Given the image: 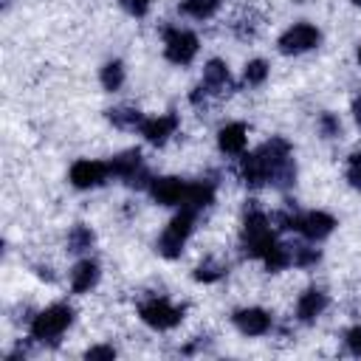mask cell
<instances>
[{
    "instance_id": "obj_1",
    "label": "cell",
    "mask_w": 361,
    "mask_h": 361,
    "mask_svg": "<svg viewBox=\"0 0 361 361\" xmlns=\"http://www.w3.org/2000/svg\"><path fill=\"white\" fill-rule=\"evenodd\" d=\"M243 245H245V254L248 257H265L276 245V240L271 234V226H268V217L262 212H248L245 214Z\"/></svg>"
},
{
    "instance_id": "obj_2",
    "label": "cell",
    "mask_w": 361,
    "mask_h": 361,
    "mask_svg": "<svg viewBox=\"0 0 361 361\" xmlns=\"http://www.w3.org/2000/svg\"><path fill=\"white\" fill-rule=\"evenodd\" d=\"M73 322V310L68 305H51L45 307L39 316H34L31 322V336L37 341H54L56 336H62L68 330V324Z\"/></svg>"
},
{
    "instance_id": "obj_3",
    "label": "cell",
    "mask_w": 361,
    "mask_h": 361,
    "mask_svg": "<svg viewBox=\"0 0 361 361\" xmlns=\"http://www.w3.org/2000/svg\"><path fill=\"white\" fill-rule=\"evenodd\" d=\"M192 226H195V209H186L183 206V212L180 214H175L172 220H169V226L164 228V234H161V240H158V251L164 254V257H178L180 254V248H183V243H186V237L192 234Z\"/></svg>"
},
{
    "instance_id": "obj_4",
    "label": "cell",
    "mask_w": 361,
    "mask_h": 361,
    "mask_svg": "<svg viewBox=\"0 0 361 361\" xmlns=\"http://www.w3.org/2000/svg\"><path fill=\"white\" fill-rule=\"evenodd\" d=\"M141 319L149 324V327H158V330H169L175 327L180 319H183V310L169 305L166 299H149L141 305Z\"/></svg>"
},
{
    "instance_id": "obj_5",
    "label": "cell",
    "mask_w": 361,
    "mask_h": 361,
    "mask_svg": "<svg viewBox=\"0 0 361 361\" xmlns=\"http://www.w3.org/2000/svg\"><path fill=\"white\" fill-rule=\"evenodd\" d=\"M313 45H319V31L313 25H307V23L290 25L279 37V51L282 54H302V51H310Z\"/></svg>"
},
{
    "instance_id": "obj_6",
    "label": "cell",
    "mask_w": 361,
    "mask_h": 361,
    "mask_svg": "<svg viewBox=\"0 0 361 361\" xmlns=\"http://www.w3.org/2000/svg\"><path fill=\"white\" fill-rule=\"evenodd\" d=\"M197 54V37L192 31L183 28H169L166 31V56L178 65L192 62V56Z\"/></svg>"
},
{
    "instance_id": "obj_7",
    "label": "cell",
    "mask_w": 361,
    "mask_h": 361,
    "mask_svg": "<svg viewBox=\"0 0 361 361\" xmlns=\"http://www.w3.org/2000/svg\"><path fill=\"white\" fill-rule=\"evenodd\" d=\"M110 175V164H102V161H76L71 166V183L76 189H90V186H99L104 178Z\"/></svg>"
},
{
    "instance_id": "obj_8",
    "label": "cell",
    "mask_w": 361,
    "mask_h": 361,
    "mask_svg": "<svg viewBox=\"0 0 361 361\" xmlns=\"http://www.w3.org/2000/svg\"><path fill=\"white\" fill-rule=\"evenodd\" d=\"M149 189H152V197H155L158 203H164V206H175V203H183L189 183L180 180V178H155Z\"/></svg>"
},
{
    "instance_id": "obj_9",
    "label": "cell",
    "mask_w": 361,
    "mask_h": 361,
    "mask_svg": "<svg viewBox=\"0 0 361 361\" xmlns=\"http://www.w3.org/2000/svg\"><path fill=\"white\" fill-rule=\"evenodd\" d=\"M234 324L245 336H262L271 327V316L262 307H243V310L234 313Z\"/></svg>"
},
{
    "instance_id": "obj_10",
    "label": "cell",
    "mask_w": 361,
    "mask_h": 361,
    "mask_svg": "<svg viewBox=\"0 0 361 361\" xmlns=\"http://www.w3.org/2000/svg\"><path fill=\"white\" fill-rule=\"evenodd\" d=\"M336 228V220L327 214V212H307L305 217H299V231L307 237V240H324L330 231Z\"/></svg>"
},
{
    "instance_id": "obj_11",
    "label": "cell",
    "mask_w": 361,
    "mask_h": 361,
    "mask_svg": "<svg viewBox=\"0 0 361 361\" xmlns=\"http://www.w3.org/2000/svg\"><path fill=\"white\" fill-rule=\"evenodd\" d=\"M175 127H178V118H175L172 113H166V116L147 118V121L141 124V135H144L149 144H164V141L175 133Z\"/></svg>"
},
{
    "instance_id": "obj_12",
    "label": "cell",
    "mask_w": 361,
    "mask_h": 361,
    "mask_svg": "<svg viewBox=\"0 0 361 361\" xmlns=\"http://www.w3.org/2000/svg\"><path fill=\"white\" fill-rule=\"evenodd\" d=\"M240 178L248 186H262L268 180V161L262 158V152L243 155V161H240Z\"/></svg>"
},
{
    "instance_id": "obj_13",
    "label": "cell",
    "mask_w": 361,
    "mask_h": 361,
    "mask_svg": "<svg viewBox=\"0 0 361 361\" xmlns=\"http://www.w3.org/2000/svg\"><path fill=\"white\" fill-rule=\"evenodd\" d=\"M324 307H327V296H324L322 290L310 288V290H305V293L299 296V302H296V316H299L302 322H313Z\"/></svg>"
},
{
    "instance_id": "obj_14",
    "label": "cell",
    "mask_w": 361,
    "mask_h": 361,
    "mask_svg": "<svg viewBox=\"0 0 361 361\" xmlns=\"http://www.w3.org/2000/svg\"><path fill=\"white\" fill-rule=\"evenodd\" d=\"M203 82H206V90H214V93H226L231 87V76H228V68L226 62L220 59H212L203 71Z\"/></svg>"
},
{
    "instance_id": "obj_15",
    "label": "cell",
    "mask_w": 361,
    "mask_h": 361,
    "mask_svg": "<svg viewBox=\"0 0 361 361\" xmlns=\"http://www.w3.org/2000/svg\"><path fill=\"white\" fill-rule=\"evenodd\" d=\"M96 279H99V265H96L93 259H82V262L73 268V274H71V285H73L76 293L90 290V288L96 285Z\"/></svg>"
},
{
    "instance_id": "obj_16",
    "label": "cell",
    "mask_w": 361,
    "mask_h": 361,
    "mask_svg": "<svg viewBox=\"0 0 361 361\" xmlns=\"http://www.w3.org/2000/svg\"><path fill=\"white\" fill-rule=\"evenodd\" d=\"M217 144H220V149L228 152V155L243 152V147H245V127H243V124H226V127L220 130V135H217Z\"/></svg>"
},
{
    "instance_id": "obj_17",
    "label": "cell",
    "mask_w": 361,
    "mask_h": 361,
    "mask_svg": "<svg viewBox=\"0 0 361 361\" xmlns=\"http://www.w3.org/2000/svg\"><path fill=\"white\" fill-rule=\"evenodd\" d=\"M138 169H141V152L138 149H127V152H121L110 161V175H118V178H127V180Z\"/></svg>"
},
{
    "instance_id": "obj_18",
    "label": "cell",
    "mask_w": 361,
    "mask_h": 361,
    "mask_svg": "<svg viewBox=\"0 0 361 361\" xmlns=\"http://www.w3.org/2000/svg\"><path fill=\"white\" fill-rule=\"evenodd\" d=\"M212 197H214V186H212V183H206V180H200V183H189L186 197H183V206L197 212V209L209 206V203H212Z\"/></svg>"
},
{
    "instance_id": "obj_19",
    "label": "cell",
    "mask_w": 361,
    "mask_h": 361,
    "mask_svg": "<svg viewBox=\"0 0 361 361\" xmlns=\"http://www.w3.org/2000/svg\"><path fill=\"white\" fill-rule=\"evenodd\" d=\"M107 118H110L116 127H121V130H135V127L144 124V118H141V113H138L135 107H113V110L107 113Z\"/></svg>"
},
{
    "instance_id": "obj_20",
    "label": "cell",
    "mask_w": 361,
    "mask_h": 361,
    "mask_svg": "<svg viewBox=\"0 0 361 361\" xmlns=\"http://www.w3.org/2000/svg\"><path fill=\"white\" fill-rule=\"evenodd\" d=\"M262 259H265L268 271H279V268H285L288 262H293V251H290V245H274Z\"/></svg>"
},
{
    "instance_id": "obj_21",
    "label": "cell",
    "mask_w": 361,
    "mask_h": 361,
    "mask_svg": "<svg viewBox=\"0 0 361 361\" xmlns=\"http://www.w3.org/2000/svg\"><path fill=\"white\" fill-rule=\"evenodd\" d=\"M121 82H124V68H121V62H107L104 68H102V85L107 87V90H118L121 87Z\"/></svg>"
},
{
    "instance_id": "obj_22",
    "label": "cell",
    "mask_w": 361,
    "mask_h": 361,
    "mask_svg": "<svg viewBox=\"0 0 361 361\" xmlns=\"http://www.w3.org/2000/svg\"><path fill=\"white\" fill-rule=\"evenodd\" d=\"M93 245V231L87 226H73L68 234V248L71 251H85Z\"/></svg>"
},
{
    "instance_id": "obj_23",
    "label": "cell",
    "mask_w": 361,
    "mask_h": 361,
    "mask_svg": "<svg viewBox=\"0 0 361 361\" xmlns=\"http://www.w3.org/2000/svg\"><path fill=\"white\" fill-rule=\"evenodd\" d=\"M217 6H220V0H183V11L192 14V17H197V20L214 14Z\"/></svg>"
},
{
    "instance_id": "obj_24",
    "label": "cell",
    "mask_w": 361,
    "mask_h": 361,
    "mask_svg": "<svg viewBox=\"0 0 361 361\" xmlns=\"http://www.w3.org/2000/svg\"><path fill=\"white\" fill-rule=\"evenodd\" d=\"M265 76H268V65L262 59H251L245 65V82L248 85H259V82H265Z\"/></svg>"
},
{
    "instance_id": "obj_25",
    "label": "cell",
    "mask_w": 361,
    "mask_h": 361,
    "mask_svg": "<svg viewBox=\"0 0 361 361\" xmlns=\"http://www.w3.org/2000/svg\"><path fill=\"white\" fill-rule=\"evenodd\" d=\"M220 276H223V268L214 265V262H203V265L195 268V279H197V282H214V279H220Z\"/></svg>"
},
{
    "instance_id": "obj_26",
    "label": "cell",
    "mask_w": 361,
    "mask_h": 361,
    "mask_svg": "<svg viewBox=\"0 0 361 361\" xmlns=\"http://www.w3.org/2000/svg\"><path fill=\"white\" fill-rule=\"evenodd\" d=\"M293 262L296 265H313V262H319V251L307 248V245H293Z\"/></svg>"
},
{
    "instance_id": "obj_27",
    "label": "cell",
    "mask_w": 361,
    "mask_h": 361,
    "mask_svg": "<svg viewBox=\"0 0 361 361\" xmlns=\"http://www.w3.org/2000/svg\"><path fill=\"white\" fill-rule=\"evenodd\" d=\"M319 124H322V133H324L327 138H333V135H338V130H341V124H338V118H336L333 113H322V118H319Z\"/></svg>"
},
{
    "instance_id": "obj_28",
    "label": "cell",
    "mask_w": 361,
    "mask_h": 361,
    "mask_svg": "<svg viewBox=\"0 0 361 361\" xmlns=\"http://www.w3.org/2000/svg\"><path fill=\"white\" fill-rule=\"evenodd\" d=\"M347 180H350L353 186H358V189H361V152H355V155L350 158V166H347Z\"/></svg>"
},
{
    "instance_id": "obj_29",
    "label": "cell",
    "mask_w": 361,
    "mask_h": 361,
    "mask_svg": "<svg viewBox=\"0 0 361 361\" xmlns=\"http://www.w3.org/2000/svg\"><path fill=\"white\" fill-rule=\"evenodd\" d=\"M124 3V8L130 11V14H135V17H144L147 11H149V0H121Z\"/></svg>"
},
{
    "instance_id": "obj_30",
    "label": "cell",
    "mask_w": 361,
    "mask_h": 361,
    "mask_svg": "<svg viewBox=\"0 0 361 361\" xmlns=\"http://www.w3.org/2000/svg\"><path fill=\"white\" fill-rule=\"evenodd\" d=\"M347 347H350V353L361 355V327H353V330L347 333Z\"/></svg>"
},
{
    "instance_id": "obj_31",
    "label": "cell",
    "mask_w": 361,
    "mask_h": 361,
    "mask_svg": "<svg viewBox=\"0 0 361 361\" xmlns=\"http://www.w3.org/2000/svg\"><path fill=\"white\" fill-rule=\"evenodd\" d=\"M85 355L87 358H116V350L113 347H90Z\"/></svg>"
},
{
    "instance_id": "obj_32",
    "label": "cell",
    "mask_w": 361,
    "mask_h": 361,
    "mask_svg": "<svg viewBox=\"0 0 361 361\" xmlns=\"http://www.w3.org/2000/svg\"><path fill=\"white\" fill-rule=\"evenodd\" d=\"M353 113H355V121H361V93H358L355 102H353Z\"/></svg>"
},
{
    "instance_id": "obj_33",
    "label": "cell",
    "mask_w": 361,
    "mask_h": 361,
    "mask_svg": "<svg viewBox=\"0 0 361 361\" xmlns=\"http://www.w3.org/2000/svg\"><path fill=\"white\" fill-rule=\"evenodd\" d=\"M358 62H361V45H358Z\"/></svg>"
},
{
    "instance_id": "obj_34",
    "label": "cell",
    "mask_w": 361,
    "mask_h": 361,
    "mask_svg": "<svg viewBox=\"0 0 361 361\" xmlns=\"http://www.w3.org/2000/svg\"><path fill=\"white\" fill-rule=\"evenodd\" d=\"M355 3H358V6H361V0H355Z\"/></svg>"
}]
</instances>
